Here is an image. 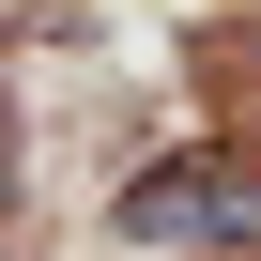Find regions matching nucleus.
Listing matches in <instances>:
<instances>
[{"mask_svg":"<svg viewBox=\"0 0 261 261\" xmlns=\"http://www.w3.org/2000/svg\"><path fill=\"white\" fill-rule=\"evenodd\" d=\"M261 246V169H230V154H200V169H154L139 200H123V246Z\"/></svg>","mask_w":261,"mask_h":261,"instance_id":"f257e3e1","label":"nucleus"}]
</instances>
